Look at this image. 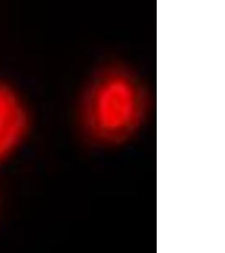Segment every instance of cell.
Segmentation results:
<instances>
[{
  "mask_svg": "<svg viewBox=\"0 0 225 253\" xmlns=\"http://www.w3.org/2000/svg\"><path fill=\"white\" fill-rule=\"evenodd\" d=\"M84 134L102 145H114L135 135L150 109L147 90L123 67L105 68L85 87L78 107Z\"/></svg>",
  "mask_w": 225,
  "mask_h": 253,
  "instance_id": "obj_1",
  "label": "cell"
},
{
  "mask_svg": "<svg viewBox=\"0 0 225 253\" xmlns=\"http://www.w3.org/2000/svg\"><path fill=\"white\" fill-rule=\"evenodd\" d=\"M29 129L26 104L11 87L0 81V167L17 152Z\"/></svg>",
  "mask_w": 225,
  "mask_h": 253,
  "instance_id": "obj_2",
  "label": "cell"
}]
</instances>
